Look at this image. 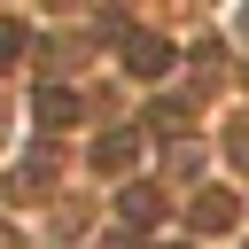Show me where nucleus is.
<instances>
[{
  "mask_svg": "<svg viewBox=\"0 0 249 249\" xmlns=\"http://www.w3.org/2000/svg\"><path fill=\"white\" fill-rule=\"evenodd\" d=\"M124 54H132V70H140V78H156V70L171 62V47H163V39H124Z\"/></svg>",
  "mask_w": 249,
  "mask_h": 249,
  "instance_id": "1",
  "label": "nucleus"
},
{
  "mask_svg": "<svg viewBox=\"0 0 249 249\" xmlns=\"http://www.w3.org/2000/svg\"><path fill=\"white\" fill-rule=\"evenodd\" d=\"M226 218H233V195H202L195 202V226H226Z\"/></svg>",
  "mask_w": 249,
  "mask_h": 249,
  "instance_id": "2",
  "label": "nucleus"
},
{
  "mask_svg": "<svg viewBox=\"0 0 249 249\" xmlns=\"http://www.w3.org/2000/svg\"><path fill=\"white\" fill-rule=\"evenodd\" d=\"M70 109H78V101H70V93H54V86H47V93H39V117H47V124H62V117H70Z\"/></svg>",
  "mask_w": 249,
  "mask_h": 249,
  "instance_id": "3",
  "label": "nucleus"
},
{
  "mask_svg": "<svg viewBox=\"0 0 249 249\" xmlns=\"http://www.w3.org/2000/svg\"><path fill=\"white\" fill-rule=\"evenodd\" d=\"M16 47H23V31H16V23H0V62H8Z\"/></svg>",
  "mask_w": 249,
  "mask_h": 249,
  "instance_id": "4",
  "label": "nucleus"
}]
</instances>
